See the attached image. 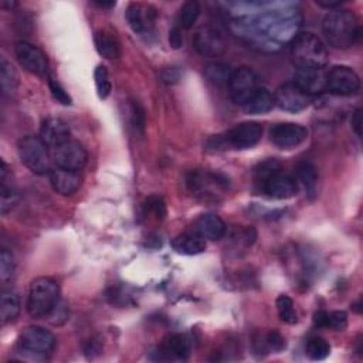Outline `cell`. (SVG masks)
<instances>
[{"instance_id": "6da1fadb", "label": "cell", "mask_w": 363, "mask_h": 363, "mask_svg": "<svg viewBox=\"0 0 363 363\" xmlns=\"http://www.w3.org/2000/svg\"><path fill=\"white\" fill-rule=\"evenodd\" d=\"M327 42L335 49H349L360 37L359 20L351 10L329 12L322 22Z\"/></svg>"}, {"instance_id": "7a4b0ae2", "label": "cell", "mask_w": 363, "mask_h": 363, "mask_svg": "<svg viewBox=\"0 0 363 363\" xmlns=\"http://www.w3.org/2000/svg\"><path fill=\"white\" fill-rule=\"evenodd\" d=\"M60 302L58 282L49 277H40L30 286L27 298V311L34 319L50 316Z\"/></svg>"}, {"instance_id": "3957f363", "label": "cell", "mask_w": 363, "mask_h": 363, "mask_svg": "<svg viewBox=\"0 0 363 363\" xmlns=\"http://www.w3.org/2000/svg\"><path fill=\"white\" fill-rule=\"evenodd\" d=\"M291 54L298 68H324L328 62L325 45L311 33H301L294 37Z\"/></svg>"}, {"instance_id": "277c9868", "label": "cell", "mask_w": 363, "mask_h": 363, "mask_svg": "<svg viewBox=\"0 0 363 363\" xmlns=\"http://www.w3.org/2000/svg\"><path fill=\"white\" fill-rule=\"evenodd\" d=\"M260 180L263 192L273 199H291L298 192L295 177L281 171L274 162H267L261 166Z\"/></svg>"}, {"instance_id": "5b68a950", "label": "cell", "mask_w": 363, "mask_h": 363, "mask_svg": "<svg viewBox=\"0 0 363 363\" xmlns=\"http://www.w3.org/2000/svg\"><path fill=\"white\" fill-rule=\"evenodd\" d=\"M18 155L22 162L36 175L50 173L53 159L49 147L37 136H25L18 140Z\"/></svg>"}, {"instance_id": "8992f818", "label": "cell", "mask_w": 363, "mask_h": 363, "mask_svg": "<svg viewBox=\"0 0 363 363\" xmlns=\"http://www.w3.org/2000/svg\"><path fill=\"white\" fill-rule=\"evenodd\" d=\"M186 182L189 190L203 200H217L229 188L226 177L212 172H192Z\"/></svg>"}, {"instance_id": "52a82bcc", "label": "cell", "mask_w": 363, "mask_h": 363, "mask_svg": "<svg viewBox=\"0 0 363 363\" xmlns=\"http://www.w3.org/2000/svg\"><path fill=\"white\" fill-rule=\"evenodd\" d=\"M260 88V77L251 68L241 67L231 73L229 90L236 104L245 107Z\"/></svg>"}, {"instance_id": "ba28073f", "label": "cell", "mask_w": 363, "mask_h": 363, "mask_svg": "<svg viewBox=\"0 0 363 363\" xmlns=\"http://www.w3.org/2000/svg\"><path fill=\"white\" fill-rule=\"evenodd\" d=\"M360 88L359 75L347 66H335L327 73V91L335 95L351 97Z\"/></svg>"}, {"instance_id": "9c48e42d", "label": "cell", "mask_w": 363, "mask_h": 363, "mask_svg": "<svg viewBox=\"0 0 363 363\" xmlns=\"http://www.w3.org/2000/svg\"><path fill=\"white\" fill-rule=\"evenodd\" d=\"M51 159L55 168L78 172L87 164V152L82 144L67 140L66 144L51 149Z\"/></svg>"}, {"instance_id": "30bf717a", "label": "cell", "mask_w": 363, "mask_h": 363, "mask_svg": "<svg viewBox=\"0 0 363 363\" xmlns=\"http://www.w3.org/2000/svg\"><path fill=\"white\" fill-rule=\"evenodd\" d=\"M312 97L302 91L294 82L286 83L277 88L274 103L278 108L287 112H299L311 104Z\"/></svg>"}, {"instance_id": "8fae6325", "label": "cell", "mask_w": 363, "mask_h": 363, "mask_svg": "<svg viewBox=\"0 0 363 363\" xmlns=\"http://www.w3.org/2000/svg\"><path fill=\"white\" fill-rule=\"evenodd\" d=\"M20 349L38 353V355H46L51 352L55 347V336L42 328V327H27L20 334Z\"/></svg>"}, {"instance_id": "7c38bea8", "label": "cell", "mask_w": 363, "mask_h": 363, "mask_svg": "<svg viewBox=\"0 0 363 363\" xmlns=\"http://www.w3.org/2000/svg\"><path fill=\"white\" fill-rule=\"evenodd\" d=\"M158 10L145 3H131L127 9V20L131 29L139 36H152L155 33V23Z\"/></svg>"}, {"instance_id": "4fadbf2b", "label": "cell", "mask_w": 363, "mask_h": 363, "mask_svg": "<svg viewBox=\"0 0 363 363\" xmlns=\"http://www.w3.org/2000/svg\"><path fill=\"white\" fill-rule=\"evenodd\" d=\"M16 57L22 67L36 75L45 77L49 73V60L46 54L38 47L27 43V42H18L14 47Z\"/></svg>"}, {"instance_id": "5bb4252c", "label": "cell", "mask_w": 363, "mask_h": 363, "mask_svg": "<svg viewBox=\"0 0 363 363\" xmlns=\"http://www.w3.org/2000/svg\"><path fill=\"white\" fill-rule=\"evenodd\" d=\"M263 136V128L257 123H241L231 128L223 138V142L234 149H250L255 147Z\"/></svg>"}, {"instance_id": "9a60e30c", "label": "cell", "mask_w": 363, "mask_h": 363, "mask_svg": "<svg viewBox=\"0 0 363 363\" xmlns=\"http://www.w3.org/2000/svg\"><path fill=\"white\" fill-rule=\"evenodd\" d=\"M308 136L307 128L292 123L277 124L270 131L271 142L279 149H291L301 145Z\"/></svg>"}, {"instance_id": "2e32d148", "label": "cell", "mask_w": 363, "mask_h": 363, "mask_svg": "<svg viewBox=\"0 0 363 363\" xmlns=\"http://www.w3.org/2000/svg\"><path fill=\"white\" fill-rule=\"evenodd\" d=\"M152 353L156 355L155 358H152L153 360H186L190 353V342L185 335L175 334L166 338L164 344L156 349V352Z\"/></svg>"}, {"instance_id": "e0dca14e", "label": "cell", "mask_w": 363, "mask_h": 363, "mask_svg": "<svg viewBox=\"0 0 363 363\" xmlns=\"http://www.w3.org/2000/svg\"><path fill=\"white\" fill-rule=\"evenodd\" d=\"M327 73L324 68H297L294 83L308 95H319L327 91Z\"/></svg>"}, {"instance_id": "ac0fdd59", "label": "cell", "mask_w": 363, "mask_h": 363, "mask_svg": "<svg viewBox=\"0 0 363 363\" xmlns=\"http://www.w3.org/2000/svg\"><path fill=\"white\" fill-rule=\"evenodd\" d=\"M38 138L42 139L49 148L54 149L70 140V127L66 121L60 118H47L42 128H40Z\"/></svg>"}, {"instance_id": "d6986e66", "label": "cell", "mask_w": 363, "mask_h": 363, "mask_svg": "<svg viewBox=\"0 0 363 363\" xmlns=\"http://www.w3.org/2000/svg\"><path fill=\"white\" fill-rule=\"evenodd\" d=\"M49 175L53 189L63 196L74 195L82 186V176L75 171L54 168Z\"/></svg>"}, {"instance_id": "ffe728a7", "label": "cell", "mask_w": 363, "mask_h": 363, "mask_svg": "<svg viewBox=\"0 0 363 363\" xmlns=\"http://www.w3.org/2000/svg\"><path fill=\"white\" fill-rule=\"evenodd\" d=\"M195 45H196V49L201 54L210 55V57H216V55L221 54L226 49L223 37H221V34L214 29L200 30L196 34Z\"/></svg>"}, {"instance_id": "44dd1931", "label": "cell", "mask_w": 363, "mask_h": 363, "mask_svg": "<svg viewBox=\"0 0 363 363\" xmlns=\"http://www.w3.org/2000/svg\"><path fill=\"white\" fill-rule=\"evenodd\" d=\"M195 231L205 240H220L226 234V225L218 216L208 213L200 216L195 223Z\"/></svg>"}, {"instance_id": "7402d4cb", "label": "cell", "mask_w": 363, "mask_h": 363, "mask_svg": "<svg viewBox=\"0 0 363 363\" xmlns=\"http://www.w3.org/2000/svg\"><path fill=\"white\" fill-rule=\"evenodd\" d=\"M172 246L179 254L197 255L206 250V241L203 237L193 231V233L179 234L177 237H175V240L172 241Z\"/></svg>"}, {"instance_id": "603a6c76", "label": "cell", "mask_w": 363, "mask_h": 363, "mask_svg": "<svg viewBox=\"0 0 363 363\" xmlns=\"http://www.w3.org/2000/svg\"><path fill=\"white\" fill-rule=\"evenodd\" d=\"M94 42H95L97 51L103 57L108 60H115L121 55L119 42L112 33H108L105 30H99L94 36Z\"/></svg>"}, {"instance_id": "cb8c5ba5", "label": "cell", "mask_w": 363, "mask_h": 363, "mask_svg": "<svg viewBox=\"0 0 363 363\" xmlns=\"http://www.w3.org/2000/svg\"><path fill=\"white\" fill-rule=\"evenodd\" d=\"M274 105V95L268 90L261 87L243 108L250 115H263L270 112Z\"/></svg>"}, {"instance_id": "d4e9b609", "label": "cell", "mask_w": 363, "mask_h": 363, "mask_svg": "<svg viewBox=\"0 0 363 363\" xmlns=\"http://www.w3.org/2000/svg\"><path fill=\"white\" fill-rule=\"evenodd\" d=\"M297 179L302 188L305 189L307 196L314 199L318 192V172L315 166L308 162H301L297 166Z\"/></svg>"}, {"instance_id": "484cf974", "label": "cell", "mask_w": 363, "mask_h": 363, "mask_svg": "<svg viewBox=\"0 0 363 363\" xmlns=\"http://www.w3.org/2000/svg\"><path fill=\"white\" fill-rule=\"evenodd\" d=\"M0 84L5 95H12L18 86V75L14 67L3 57L0 60Z\"/></svg>"}, {"instance_id": "4316f807", "label": "cell", "mask_w": 363, "mask_h": 363, "mask_svg": "<svg viewBox=\"0 0 363 363\" xmlns=\"http://www.w3.org/2000/svg\"><path fill=\"white\" fill-rule=\"evenodd\" d=\"M20 314V299L12 291H3L2 294V307H0V316L3 324L13 322Z\"/></svg>"}, {"instance_id": "83f0119b", "label": "cell", "mask_w": 363, "mask_h": 363, "mask_svg": "<svg viewBox=\"0 0 363 363\" xmlns=\"http://www.w3.org/2000/svg\"><path fill=\"white\" fill-rule=\"evenodd\" d=\"M200 5L195 0L186 2L184 6L180 8L179 14H177V26L182 30H189L193 27V25L197 22V18L200 16Z\"/></svg>"}, {"instance_id": "f1b7e54d", "label": "cell", "mask_w": 363, "mask_h": 363, "mask_svg": "<svg viewBox=\"0 0 363 363\" xmlns=\"http://www.w3.org/2000/svg\"><path fill=\"white\" fill-rule=\"evenodd\" d=\"M305 352L312 360H324L331 353V345L321 336H312L307 340Z\"/></svg>"}, {"instance_id": "f546056e", "label": "cell", "mask_w": 363, "mask_h": 363, "mask_svg": "<svg viewBox=\"0 0 363 363\" xmlns=\"http://www.w3.org/2000/svg\"><path fill=\"white\" fill-rule=\"evenodd\" d=\"M231 70L229 66L223 64V63H213L209 64L205 70V75L209 79L210 83L216 84V86H223V84H229L230 82V77H231Z\"/></svg>"}, {"instance_id": "4dcf8cb0", "label": "cell", "mask_w": 363, "mask_h": 363, "mask_svg": "<svg viewBox=\"0 0 363 363\" xmlns=\"http://www.w3.org/2000/svg\"><path fill=\"white\" fill-rule=\"evenodd\" d=\"M277 310H278L279 319L282 322H286V324H290V325L297 324L298 316L295 312L294 301L288 295H279L277 298Z\"/></svg>"}, {"instance_id": "1f68e13d", "label": "cell", "mask_w": 363, "mask_h": 363, "mask_svg": "<svg viewBox=\"0 0 363 363\" xmlns=\"http://www.w3.org/2000/svg\"><path fill=\"white\" fill-rule=\"evenodd\" d=\"M94 79H95V87H97L98 97L101 99H105L112 91V84H111V79H110V74H108V70H107L105 66H98L95 68Z\"/></svg>"}, {"instance_id": "d6a6232c", "label": "cell", "mask_w": 363, "mask_h": 363, "mask_svg": "<svg viewBox=\"0 0 363 363\" xmlns=\"http://www.w3.org/2000/svg\"><path fill=\"white\" fill-rule=\"evenodd\" d=\"M14 277V258L6 249L0 251V281L6 286Z\"/></svg>"}, {"instance_id": "836d02e7", "label": "cell", "mask_w": 363, "mask_h": 363, "mask_svg": "<svg viewBox=\"0 0 363 363\" xmlns=\"http://www.w3.org/2000/svg\"><path fill=\"white\" fill-rule=\"evenodd\" d=\"M145 213L153 214L158 220L164 218L166 214V206H165L164 199L159 196H151L145 203Z\"/></svg>"}, {"instance_id": "e575fe53", "label": "cell", "mask_w": 363, "mask_h": 363, "mask_svg": "<svg viewBox=\"0 0 363 363\" xmlns=\"http://www.w3.org/2000/svg\"><path fill=\"white\" fill-rule=\"evenodd\" d=\"M49 87H50L51 95L54 97V99L57 101V103L63 104V105H71V104H73L71 97H70L68 92L63 88V86L57 82V79H54V78H49Z\"/></svg>"}, {"instance_id": "d590c367", "label": "cell", "mask_w": 363, "mask_h": 363, "mask_svg": "<svg viewBox=\"0 0 363 363\" xmlns=\"http://www.w3.org/2000/svg\"><path fill=\"white\" fill-rule=\"evenodd\" d=\"M18 195L5 184L2 185V201H0V209H2V214H8L17 203Z\"/></svg>"}, {"instance_id": "8d00e7d4", "label": "cell", "mask_w": 363, "mask_h": 363, "mask_svg": "<svg viewBox=\"0 0 363 363\" xmlns=\"http://www.w3.org/2000/svg\"><path fill=\"white\" fill-rule=\"evenodd\" d=\"M131 118H132V124L136 131L140 134H144L145 131V111L140 107L139 103L136 101H132L131 103Z\"/></svg>"}, {"instance_id": "74e56055", "label": "cell", "mask_w": 363, "mask_h": 363, "mask_svg": "<svg viewBox=\"0 0 363 363\" xmlns=\"http://www.w3.org/2000/svg\"><path fill=\"white\" fill-rule=\"evenodd\" d=\"M348 327V315L344 311L328 312V328L344 331Z\"/></svg>"}, {"instance_id": "f35d334b", "label": "cell", "mask_w": 363, "mask_h": 363, "mask_svg": "<svg viewBox=\"0 0 363 363\" xmlns=\"http://www.w3.org/2000/svg\"><path fill=\"white\" fill-rule=\"evenodd\" d=\"M266 347L270 349V351H274V352H281L284 351L286 347H287V342L284 339V336H282L279 332L277 331H273V332H268L267 336H266Z\"/></svg>"}, {"instance_id": "ab89813d", "label": "cell", "mask_w": 363, "mask_h": 363, "mask_svg": "<svg viewBox=\"0 0 363 363\" xmlns=\"http://www.w3.org/2000/svg\"><path fill=\"white\" fill-rule=\"evenodd\" d=\"M182 77V71L179 67H166L160 73V78H162V82L168 86H173L176 83H179V79Z\"/></svg>"}, {"instance_id": "60d3db41", "label": "cell", "mask_w": 363, "mask_h": 363, "mask_svg": "<svg viewBox=\"0 0 363 363\" xmlns=\"http://www.w3.org/2000/svg\"><path fill=\"white\" fill-rule=\"evenodd\" d=\"M169 45L172 49H180L184 46V34H182V29L177 25L169 32Z\"/></svg>"}, {"instance_id": "b9f144b4", "label": "cell", "mask_w": 363, "mask_h": 363, "mask_svg": "<svg viewBox=\"0 0 363 363\" xmlns=\"http://www.w3.org/2000/svg\"><path fill=\"white\" fill-rule=\"evenodd\" d=\"M352 128H353L355 134L360 138L362 136V110L360 108H358L353 112V116H352Z\"/></svg>"}, {"instance_id": "7bdbcfd3", "label": "cell", "mask_w": 363, "mask_h": 363, "mask_svg": "<svg viewBox=\"0 0 363 363\" xmlns=\"http://www.w3.org/2000/svg\"><path fill=\"white\" fill-rule=\"evenodd\" d=\"M315 325L319 328H328V312L327 311H318L314 316Z\"/></svg>"}, {"instance_id": "ee69618b", "label": "cell", "mask_w": 363, "mask_h": 363, "mask_svg": "<svg viewBox=\"0 0 363 363\" xmlns=\"http://www.w3.org/2000/svg\"><path fill=\"white\" fill-rule=\"evenodd\" d=\"M342 3H344L342 0H335V2H329V0H316V5L325 9H336L342 6Z\"/></svg>"}, {"instance_id": "f6af8a7d", "label": "cell", "mask_w": 363, "mask_h": 363, "mask_svg": "<svg viewBox=\"0 0 363 363\" xmlns=\"http://www.w3.org/2000/svg\"><path fill=\"white\" fill-rule=\"evenodd\" d=\"M95 5H98L99 8H114L115 2H97Z\"/></svg>"}]
</instances>
